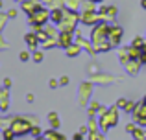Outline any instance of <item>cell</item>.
Listing matches in <instances>:
<instances>
[{
	"instance_id": "cell-1",
	"label": "cell",
	"mask_w": 146,
	"mask_h": 140,
	"mask_svg": "<svg viewBox=\"0 0 146 140\" xmlns=\"http://www.w3.org/2000/svg\"><path fill=\"white\" fill-rule=\"evenodd\" d=\"M143 6H144V7H146V0H143Z\"/></svg>"
}]
</instances>
